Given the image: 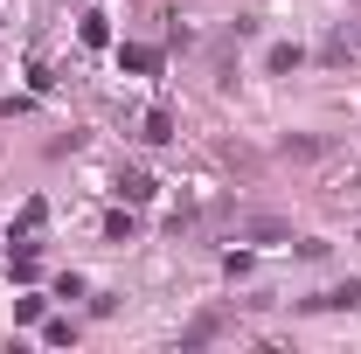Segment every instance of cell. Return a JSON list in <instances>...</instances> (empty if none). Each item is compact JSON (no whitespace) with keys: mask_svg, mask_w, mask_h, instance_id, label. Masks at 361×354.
<instances>
[{"mask_svg":"<svg viewBox=\"0 0 361 354\" xmlns=\"http://www.w3.org/2000/svg\"><path fill=\"white\" fill-rule=\"evenodd\" d=\"M146 139H174V111H146Z\"/></svg>","mask_w":361,"mask_h":354,"instance_id":"obj_4","label":"cell"},{"mask_svg":"<svg viewBox=\"0 0 361 354\" xmlns=\"http://www.w3.org/2000/svg\"><path fill=\"white\" fill-rule=\"evenodd\" d=\"M271 70H278V77H285V70H299V49H292V42H278V49H271Z\"/></svg>","mask_w":361,"mask_h":354,"instance_id":"obj_6","label":"cell"},{"mask_svg":"<svg viewBox=\"0 0 361 354\" xmlns=\"http://www.w3.org/2000/svg\"><path fill=\"white\" fill-rule=\"evenodd\" d=\"M243 236H257V243H285L292 229H285V222H264V216H257V222H243Z\"/></svg>","mask_w":361,"mask_h":354,"instance_id":"obj_2","label":"cell"},{"mask_svg":"<svg viewBox=\"0 0 361 354\" xmlns=\"http://www.w3.org/2000/svg\"><path fill=\"white\" fill-rule=\"evenodd\" d=\"M118 63H126V70H160V49H139V42H126V49H118Z\"/></svg>","mask_w":361,"mask_h":354,"instance_id":"obj_1","label":"cell"},{"mask_svg":"<svg viewBox=\"0 0 361 354\" xmlns=\"http://www.w3.org/2000/svg\"><path fill=\"white\" fill-rule=\"evenodd\" d=\"M118 195H126V202H146V195H153V181L133 167V174H118Z\"/></svg>","mask_w":361,"mask_h":354,"instance_id":"obj_3","label":"cell"},{"mask_svg":"<svg viewBox=\"0 0 361 354\" xmlns=\"http://www.w3.org/2000/svg\"><path fill=\"white\" fill-rule=\"evenodd\" d=\"M84 42H90V49H104V42H111V28H104V14H84Z\"/></svg>","mask_w":361,"mask_h":354,"instance_id":"obj_5","label":"cell"}]
</instances>
